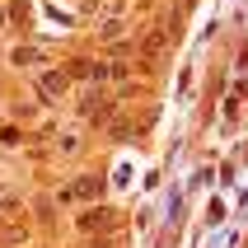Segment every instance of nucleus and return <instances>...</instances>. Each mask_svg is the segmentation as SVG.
I'll return each instance as SVG.
<instances>
[{"label":"nucleus","mask_w":248,"mask_h":248,"mask_svg":"<svg viewBox=\"0 0 248 248\" xmlns=\"http://www.w3.org/2000/svg\"><path fill=\"white\" fill-rule=\"evenodd\" d=\"M108 220H112L108 211H94V216H84V220H80V225H84V230H94V225H108Z\"/></svg>","instance_id":"obj_3"},{"label":"nucleus","mask_w":248,"mask_h":248,"mask_svg":"<svg viewBox=\"0 0 248 248\" xmlns=\"http://www.w3.org/2000/svg\"><path fill=\"white\" fill-rule=\"evenodd\" d=\"M38 94H42V103H52V98H66V75L61 70H47L38 80Z\"/></svg>","instance_id":"obj_1"},{"label":"nucleus","mask_w":248,"mask_h":248,"mask_svg":"<svg viewBox=\"0 0 248 248\" xmlns=\"http://www.w3.org/2000/svg\"><path fill=\"white\" fill-rule=\"evenodd\" d=\"M10 61H14V66H33V61H38V47H14Z\"/></svg>","instance_id":"obj_2"}]
</instances>
